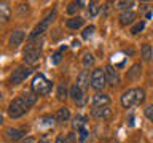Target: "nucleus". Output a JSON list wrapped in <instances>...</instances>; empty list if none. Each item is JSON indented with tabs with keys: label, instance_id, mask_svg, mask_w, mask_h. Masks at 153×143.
Returning <instances> with one entry per match:
<instances>
[{
	"label": "nucleus",
	"instance_id": "1",
	"mask_svg": "<svg viewBox=\"0 0 153 143\" xmlns=\"http://www.w3.org/2000/svg\"><path fill=\"white\" fill-rule=\"evenodd\" d=\"M145 100V91L140 88L136 89H128L126 92L121 95V105L124 108H131L134 105H139Z\"/></svg>",
	"mask_w": 153,
	"mask_h": 143
},
{
	"label": "nucleus",
	"instance_id": "2",
	"mask_svg": "<svg viewBox=\"0 0 153 143\" xmlns=\"http://www.w3.org/2000/svg\"><path fill=\"white\" fill-rule=\"evenodd\" d=\"M51 88H53L51 81H48L45 75L38 73V75L33 76V81H32V92L33 94H37V95H46V94L51 92Z\"/></svg>",
	"mask_w": 153,
	"mask_h": 143
},
{
	"label": "nucleus",
	"instance_id": "3",
	"mask_svg": "<svg viewBox=\"0 0 153 143\" xmlns=\"http://www.w3.org/2000/svg\"><path fill=\"white\" fill-rule=\"evenodd\" d=\"M54 18H56V11H51L45 19H42V21L38 22L35 27H33V30H32V33H30V40H33V38H37V37H40V35H43V33L48 30L50 24L54 21Z\"/></svg>",
	"mask_w": 153,
	"mask_h": 143
},
{
	"label": "nucleus",
	"instance_id": "4",
	"mask_svg": "<svg viewBox=\"0 0 153 143\" xmlns=\"http://www.w3.org/2000/svg\"><path fill=\"white\" fill-rule=\"evenodd\" d=\"M27 107H26V103H24V100L22 97H18V99H14L11 103H10V107H8V114L11 116L13 119H18V118H21L24 113L27 111Z\"/></svg>",
	"mask_w": 153,
	"mask_h": 143
},
{
	"label": "nucleus",
	"instance_id": "5",
	"mask_svg": "<svg viewBox=\"0 0 153 143\" xmlns=\"http://www.w3.org/2000/svg\"><path fill=\"white\" fill-rule=\"evenodd\" d=\"M91 88L94 91H102L107 86V80H105V72L102 69H96L91 73Z\"/></svg>",
	"mask_w": 153,
	"mask_h": 143
},
{
	"label": "nucleus",
	"instance_id": "6",
	"mask_svg": "<svg viewBox=\"0 0 153 143\" xmlns=\"http://www.w3.org/2000/svg\"><path fill=\"white\" fill-rule=\"evenodd\" d=\"M40 46L38 43H30L26 49H24V54H22V59L24 62H27V64H35V62L40 59Z\"/></svg>",
	"mask_w": 153,
	"mask_h": 143
},
{
	"label": "nucleus",
	"instance_id": "7",
	"mask_svg": "<svg viewBox=\"0 0 153 143\" xmlns=\"http://www.w3.org/2000/svg\"><path fill=\"white\" fill-rule=\"evenodd\" d=\"M33 72V69H30V67H18L16 70L11 73V78H10V81H11V84H19V83H22L24 80L27 78L29 75H30Z\"/></svg>",
	"mask_w": 153,
	"mask_h": 143
},
{
	"label": "nucleus",
	"instance_id": "8",
	"mask_svg": "<svg viewBox=\"0 0 153 143\" xmlns=\"http://www.w3.org/2000/svg\"><path fill=\"white\" fill-rule=\"evenodd\" d=\"M104 72H105V80H107V84L117 86L120 83V75H118V72L115 70L112 65H107L104 69Z\"/></svg>",
	"mask_w": 153,
	"mask_h": 143
},
{
	"label": "nucleus",
	"instance_id": "9",
	"mask_svg": "<svg viewBox=\"0 0 153 143\" xmlns=\"http://www.w3.org/2000/svg\"><path fill=\"white\" fill-rule=\"evenodd\" d=\"M70 97H72V100H74L76 105H80V107H81V105L85 103V91L80 89L76 84H74L70 88Z\"/></svg>",
	"mask_w": 153,
	"mask_h": 143
},
{
	"label": "nucleus",
	"instance_id": "10",
	"mask_svg": "<svg viewBox=\"0 0 153 143\" xmlns=\"http://www.w3.org/2000/svg\"><path fill=\"white\" fill-rule=\"evenodd\" d=\"M110 103V97L104 92H97L93 95V107L99 108V107H108Z\"/></svg>",
	"mask_w": 153,
	"mask_h": 143
},
{
	"label": "nucleus",
	"instance_id": "11",
	"mask_svg": "<svg viewBox=\"0 0 153 143\" xmlns=\"http://www.w3.org/2000/svg\"><path fill=\"white\" fill-rule=\"evenodd\" d=\"M89 83H91V75H89L88 70H83L78 76H76V86H78L80 89L85 91L89 86Z\"/></svg>",
	"mask_w": 153,
	"mask_h": 143
},
{
	"label": "nucleus",
	"instance_id": "12",
	"mask_svg": "<svg viewBox=\"0 0 153 143\" xmlns=\"http://www.w3.org/2000/svg\"><path fill=\"white\" fill-rule=\"evenodd\" d=\"M24 32L22 30H14L13 33H11V37H10V46L13 48H18L19 45H22V41H24Z\"/></svg>",
	"mask_w": 153,
	"mask_h": 143
},
{
	"label": "nucleus",
	"instance_id": "13",
	"mask_svg": "<svg viewBox=\"0 0 153 143\" xmlns=\"http://www.w3.org/2000/svg\"><path fill=\"white\" fill-rule=\"evenodd\" d=\"M140 75H142V67H140V64H134L131 69L128 70L126 78H128L129 81H136V80L140 78Z\"/></svg>",
	"mask_w": 153,
	"mask_h": 143
},
{
	"label": "nucleus",
	"instance_id": "14",
	"mask_svg": "<svg viewBox=\"0 0 153 143\" xmlns=\"http://www.w3.org/2000/svg\"><path fill=\"white\" fill-rule=\"evenodd\" d=\"M91 114H93L94 118L105 119V118H108L110 114H112V111H110V108H107V107H99V108H93Z\"/></svg>",
	"mask_w": 153,
	"mask_h": 143
},
{
	"label": "nucleus",
	"instance_id": "15",
	"mask_svg": "<svg viewBox=\"0 0 153 143\" xmlns=\"http://www.w3.org/2000/svg\"><path fill=\"white\" fill-rule=\"evenodd\" d=\"M134 19H136V13L134 11H123L121 14H120V24L121 26H128V24H131Z\"/></svg>",
	"mask_w": 153,
	"mask_h": 143
},
{
	"label": "nucleus",
	"instance_id": "16",
	"mask_svg": "<svg viewBox=\"0 0 153 143\" xmlns=\"http://www.w3.org/2000/svg\"><path fill=\"white\" fill-rule=\"evenodd\" d=\"M69 118H70V111H69V108H59L56 111V116H54V119L59 124H62V122H65V121H69Z\"/></svg>",
	"mask_w": 153,
	"mask_h": 143
},
{
	"label": "nucleus",
	"instance_id": "17",
	"mask_svg": "<svg viewBox=\"0 0 153 143\" xmlns=\"http://www.w3.org/2000/svg\"><path fill=\"white\" fill-rule=\"evenodd\" d=\"M83 22H85V19L83 18H80V16H74V18H70V19H67V27L69 29H80L81 26H83Z\"/></svg>",
	"mask_w": 153,
	"mask_h": 143
},
{
	"label": "nucleus",
	"instance_id": "18",
	"mask_svg": "<svg viewBox=\"0 0 153 143\" xmlns=\"http://www.w3.org/2000/svg\"><path fill=\"white\" fill-rule=\"evenodd\" d=\"M7 137L10 138V140H21V138L24 137V132L22 130H19V129H7Z\"/></svg>",
	"mask_w": 153,
	"mask_h": 143
},
{
	"label": "nucleus",
	"instance_id": "19",
	"mask_svg": "<svg viewBox=\"0 0 153 143\" xmlns=\"http://www.w3.org/2000/svg\"><path fill=\"white\" fill-rule=\"evenodd\" d=\"M22 100H24V103H26V107L30 108L32 105L37 102V94H33V92H24L22 94Z\"/></svg>",
	"mask_w": 153,
	"mask_h": 143
},
{
	"label": "nucleus",
	"instance_id": "20",
	"mask_svg": "<svg viewBox=\"0 0 153 143\" xmlns=\"http://www.w3.org/2000/svg\"><path fill=\"white\" fill-rule=\"evenodd\" d=\"M140 54H142V59L145 62H150L152 57H153V49L150 45H143L142 49H140Z\"/></svg>",
	"mask_w": 153,
	"mask_h": 143
},
{
	"label": "nucleus",
	"instance_id": "21",
	"mask_svg": "<svg viewBox=\"0 0 153 143\" xmlns=\"http://www.w3.org/2000/svg\"><path fill=\"white\" fill-rule=\"evenodd\" d=\"M86 124V118L81 116V114H76V116L74 118V122H72V126H74V129H76V130H80V129H83Z\"/></svg>",
	"mask_w": 153,
	"mask_h": 143
},
{
	"label": "nucleus",
	"instance_id": "22",
	"mask_svg": "<svg viewBox=\"0 0 153 143\" xmlns=\"http://www.w3.org/2000/svg\"><path fill=\"white\" fill-rule=\"evenodd\" d=\"M99 10H100V7H99V3H97V2H91V3L88 5V16H89V18L97 16Z\"/></svg>",
	"mask_w": 153,
	"mask_h": 143
},
{
	"label": "nucleus",
	"instance_id": "23",
	"mask_svg": "<svg viewBox=\"0 0 153 143\" xmlns=\"http://www.w3.org/2000/svg\"><path fill=\"white\" fill-rule=\"evenodd\" d=\"M83 65L86 67V69L94 65V57H93L91 52H85V54H83Z\"/></svg>",
	"mask_w": 153,
	"mask_h": 143
},
{
	"label": "nucleus",
	"instance_id": "24",
	"mask_svg": "<svg viewBox=\"0 0 153 143\" xmlns=\"http://www.w3.org/2000/svg\"><path fill=\"white\" fill-rule=\"evenodd\" d=\"M94 32H96V27H94V26H88V27L83 30V33H81V37H83L85 40H89V38L94 35Z\"/></svg>",
	"mask_w": 153,
	"mask_h": 143
},
{
	"label": "nucleus",
	"instance_id": "25",
	"mask_svg": "<svg viewBox=\"0 0 153 143\" xmlns=\"http://www.w3.org/2000/svg\"><path fill=\"white\" fill-rule=\"evenodd\" d=\"M83 2H74V3H70L69 5V8H67V13H69V14H74V13H76V10H78V8H81V7H83Z\"/></svg>",
	"mask_w": 153,
	"mask_h": 143
},
{
	"label": "nucleus",
	"instance_id": "26",
	"mask_svg": "<svg viewBox=\"0 0 153 143\" xmlns=\"http://www.w3.org/2000/svg\"><path fill=\"white\" fill-rule=\"evenodd\" d=\"M143 29H145V22L140 21V22H137L136 26H134V27L131 29V33H132V35H137V33H140V32L143 30Z\"/></svg>",
	"mask_w": 153,
	"mask_h": 143
},
{
	"label": "nucleus",
	"instance_id": "27",
	"mask_svg": "<svg viewBox=\"0 0 153 143\" xmlns=\"http://www.w3.org/2000/svg\"><path fill=\"white\" fill-rule=\"evenodd\" d=\"M65 97H67V89H65V86L62 84V86H59V89H57V99L65 100Z\"/></svg>",
	"mask_w": 153,
	"mask_h": 143
},
{
	"label": "nucleus",
	"instance_id": "28",
	"mask_svg": "<svg viewBox=\"0 0 153 143\" xmlns=\"http://www.w3.org/2000/svg\"><path fill=\"white\" fill-rule=\"evenodd\" d=\"M118 8H121V10H126V11H129L131 10V7L134 5V2H118Z\"/></svg>",
	"mask_w": 153,
	"mask_h": 143
},
{
	"label": "nucleus",
	"instance_id": "29",
	"mask_svg": "<svg viewBox=\"0 0 153 143\" xmlns=\"http://www.w3.org/2000/svg\"><path fill=\"white\" fill-rule=\"evenodd\" d=\"M86 137H88V130H86L85 127H83V129H80V130H78V138H80V142H81V143L86 140Z\"/></svg>",
	"mask_w": 153,
	"mask_h": 143
},
{
	"label": "nucleus",
	"instance_id": "30",
	"mask_svg": "<svg viewBox=\"0 0 153 143\" xmlns=\"http://www.w3.org/2000/svg\"><path fill=\"white\" fill-rule=\"evenodd\" d=\"M65 140H67V143H76V133L75 132H69L67 137H65Z\"/></svg>",
	"mask_w": 153,
	"mask_h": 143
},
{
	"label": "nucleus",
	"instance_id": "31",
	"mask_svg": "<svg viewBox=\"0 0 153 143\" xmlns=\"http://www.w3.org/2000/svg\"><path fill=\"white\" fill-rule=\"evenodd\" d=\"M143 113H145V116L150 119V121H153V105H150V107H147L145 110H143Z\"/></svg>",
	"mask_w": 153,
	"mask_h": 143
},
{
	"label": "nucleus",
	"instance_id": "32",
	"mask_svg": "<svg viewBox=\"0 0 153 143\" xmlns=\"http://www.w3.org/2000/svg\"><path fill=\"white\" fill-rule=\"evenodd\" d=\"M51 62L54 65H57L61 62V51H57V52H54V54H53V57H51Z\"/></svg>",
	"mask_w": 153,
	"mask_h": 143
},
{
	"label": "nucleus",
	"instance_id": "33",
	"mask_svg": "<svg viewBox=\"0 0 153 143\" xmlns=\"http://www.w3.org/2000/svg\"><path fill=\"white\" fill-rule=\"evenodd\" d=\"M53 122H54V119L50 118V116H45V118L42 119V124H45V126H51Z\"/></svg>",
	"mask_w": 153,
	"mask_h": 143
},
{
	"label": "nucleus",
	"instance_id": "34",
	"mask_svg": "<svg viewBox=\"0 0 153 143\" xmlns=\"http://www.w3.org/2000/svg\"><path fill=\"white\" fill-rule=\"evenodd\" d=\"M54 143H67V140H65V138L62 137V135H59V137L56 138V142H54Z\"/></svg>",
	"mask_w": 153,
	"mask_h": 143
},
{
	"label": "nucleus",
	"instance_id": "35",
	"mask_svg": "<svg viewBox=\"0 0 153 143\" xmlns=\"http://www.w3.org/2000/svg\"><path fill=\"white\" fill-rule=\"evenodd\" d=\"M21 143H35V140H33V138H32V137H27V138H26V140H22Z\"/></svg>",
	"mask_w": 153,
	"mask_h": 143
},
{
	"label": "nucleus",
	"instance_id": "36",
	"mask_svg": "<svg viewBox=\"0 0 153 143\" xmlns=\"http://www.w3.org/2000/svg\"><path fill=\"white\" fill-rule=\"evenodd\" d=\"M129 126H134V116H129Z\"/></svg>",
	"mask_w": 153,
	"mask_h": 143
},
{
	"label": "nucleus",
	"instance_id": "37",
	"mask_svg": "<svg viewBox=\"0 0 153 143\" xmlns=\"http://www.w3.org/2000/svg\"><path fill=\"white\" fill-rule=\"evenodd\" d=\"M2 122H3V116L0 114V126H2Z\"/></svg>",
	"mask_w": 153,
	"mask_h": 143
},
{
	"label": "nucleus",
	"instance_id": "38",
	"mask_svg": "<svg viewBox=\"0 0 153 143\" xmlns=\"http://www.w3.org/2000/svg\"><path fill=\"white\" fill-rule=\"evenodd\" d=\"M38 143H50V142H46V140H40Z\"/></svg>",
	"mask_w": 153,
	"mask_h": 143
},
{
	"label": "nucleus",
	"instance_id": "39",
	"mask_svg": "<svg viewBox=\"0 0 153 143\" xmlns=\"http://www.w3.org/2000/svg\"><path fill=\"white\" fill-rule=\"evenodd\" d=\"M0 100H2V94H0Z\"/></svg>",
	"mask_w": 153,
	"mask_h": 143
},
{
	"label": "nucleus",
	"instance_id": "40",
	"mask_svg": "<svg viewBox=\"0 0 153 143\" xmlns=\"http://www.w3.org/2000/svg\"><path fill=\"white\" fill-rule=\"evenodd\" d=\"M152 32H153V29H152Z\"/></svg>",
	"mask_w": 153,
	"mask_h": 143
}]
</instances>
